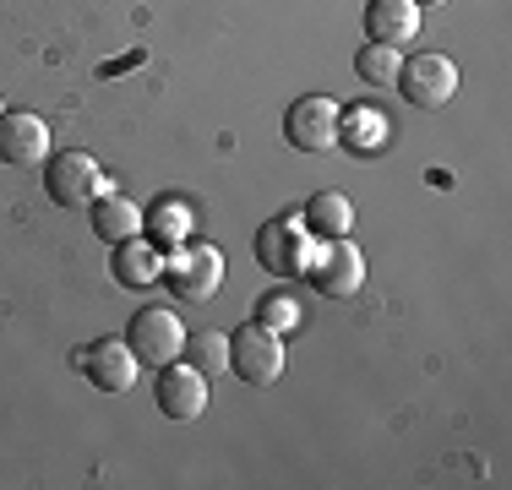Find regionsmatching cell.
<instances>
[{
    "mask_svg": "<svg viewBox=\"0 0 512 490\" xmlns=\"http://www.w3.org/2000/svg\"><path fill=\"white\" fill-rule=\"evenodd\" d=\"M44 191H50L55 207L82 213V207H93V202L109 191V180H104L99 158L82 153V147H71V153H55V158H50V169H44Z\"/></svg>",
    "mask_w": 512,
    "mask_h": 490,
    "instance_id": "cell-1",
    "label": "cell"
},
{
    "mask_svg": "<svg viewBox=\"0 0 512 490\" xmlns=\"http://www.w3.org/2000/svg\"><path fill=\"white\" fill-rule=\"evenodd\" d=\"M158 409H164L169 420H180V425L197 420V414L207 409V376L186 360H169L164 371H158Z\"/></svg>",
    "mask_w": 512,
    "mask_h": 490,
    "instance_id": "cell-11",
    "label": "cell"
},
{
    "mask_svg": "<svg viewBox=\"0 0 512 490\" xmlns=\"http://www.w3.org/2000/svg\"><path fill=\"white\" fill-rule=\"evenodd\" d=\"M50 158V126L28 109H0V164L6 169H44Z\"/></svg>",
    "mask_w": 512,
    "mask_h": 490,
    "instance_id": "cell-9",
    "label": "cell"
},
{
    "mask_svg": "<svg viewBox=\"0 0 512 490\" xmlns=\"http://www.w3.org/2000/svg\"><path fill=\"white\" fill-rule=\"evenodd\" d=\"M164 284L175 289V300L207 305L224 284V251L218 245H175L164 262Z\"/></svg>",
    "mask_w": 512,
    "mask_h": 490,
    "instance_id": "cell-3",
    "label": "cell"
},
{
    "mask_svg": "<svg viewBox=\"0 0 512 490\" xmlns=\"http://www.w3.org/2000/svg\"><path fill=\"white\" fill-rule=\"evenodd\" d=\"M131 354H137V365H158L164 371L169 360H180L186 354V327H180V316L169 311V305H142L137 316H131Z\"/></svg>",
    "mask_w": 512,
    "mask_h": 490,
    "instance_id": "cell-6",
    "label": "cell"
},
{
    "mask_svg": "<svg viewBox=\"0 0 512 490\" xmlns=\"http://www.w3.org/2000/svg\"><path fill=\"white\" fill-rule=\"evenodd\" d=\"M284 142L295 147V153H333V147L344 142V109L327 93L295 98L289 115H284Z\"/></svg>",
    "mask_w": 512,
    "mask_h": 490,
    "instance_id": "cell-2",
    "label": "cell"
},
{
    "mask_svg": "<svg viewBox=\"0 0 512 490\" xmlns=\"http://www.w3.org/2000/svg\"><path fill=\"white\" fill-rule=\"evenodd\" d=\"M300 218H306L311 240H344L349 229H355V202H349L344 191H316Z\"/></svg>",
    "mask_w": 512,
    "mask_h": 490,
    "instance_id": "cell-13",
    "label": "cell"
},
{
    "mask_svg": "<svg viewBox=\"0 0 512 490\" xmlns=\"http://www.w3.org/2000/svg\"><path fill=\"white\" fill-rule=\"evenodd\" d=\"M393 88L404 93L414 109H442V104H453V93H458V66L447 55H436V49H420V55H409L404 66H398Z\"/></svg>",
    "mask_w": 512,
    "mask_h": 490,
    "instance_id": "cell-7",
    "label": "cell"
},
{
    "mask_svg": "<svg viewBox=\"0 0 512 490\" xmlns=\"http://www.w3.org/2000/svg\"><path fill=\"white\" fill-rule=\"evenodd\" d=\"M256 262L273 278H300L311 267V229L300 213H284L256 229Z\"/></svg>",
    "mask_w": 512,
    "mask_h": 490,
    "instance_id": "cell-5",
    "label": "cell"
},
{
    "mask_svg": "<svg viewBox=\"0 0 512 490\" xmlns=\"http://www.w3.org/2000/svg\"><path fill=\"white\" fill-rule=\"evenodd\" d=\"M186 354L202 376H218L229 365V333H186Z\"/></svg>",
    "mask_w": 512,
    "mask_h": 490,
    "instance_id": "cell-18",
    "label": "cell"
},
{
    "mask_svg": "<svg viewBox=\"0 0 512 490\" xmlns=\"http://www.w3.org/2000/svg\"><path fill=\"white\" fill-rule=\"evenodd\" d=\"M229 371L246 387H273L284 376V333L262 322H246L240 333H229Z\"/></svg>",
    "mask_w": 512,
    "mask_h": 490,
    "instance_id": "cell-4",
    "label": "cell"
},
{
    "mask_svg": "<svg viewBox=\"0 0 512 490\" xmlns=\"http://www.w3.org/2000/svg\"><path fill=\"white\" fill-rule=\"evenodd\" d=\"M420 33V6L414 0H371L365 6V39L387 44V49H404Z\"/></svg>",
    "mask_w": 512,
    "mask_h": 490,
    "instance_id": "cell-12",
    "label": "cell"
},
{
    "mask_svg": "<svg viewBox=\"0 0 512 490\" xmlns=\"http://www.w3.org/2000/svg\"><path fill=\"white\" fill-rule=\"evenodd\" d=\"M93 235L109 240V245L137 240L142 235V207L126 202V196H115V191H104L99 202H93Z\"/></svg>",
    "mask_w": 512,
    "mask_h": 490,
    "instance_id": "cell-14",
    "label": "cell"
},
{
    "mask_svg": "<svg viewBox=\"0 0 512 490\" xmlns=\"http://www.w3.org/2000/svg\"><path fill=\"white\" fill-rule=\"evenodd\" d=\"M398 66H404V49H387V44H365L355 55V77L365 88H393Z\"/></svg>",
    "mask_w": 512,
    "mask_h": 490,
    "instance_id": "cell-17",
    "label": "cell"
},
{
    "mask_svg": "<svg viewBox=\"0 0 512 490\" xmlns=\"http://www.w3.org/2000/svg\"><path fill=\"white\" fill-rule=\"evenodd\" d=\"M142 229H148L164 251H175V245H186V235H191V207L180 202V196H158L148 213H142Z\"/></svg>",
    "mask_w": 512,
    "mask_h": 490,
    "instance_id": "cell-15",
    "label": "cell"
},
{
    "mask_svg": "<svg viewBox=\"0 0 512 490\" xmlns=\"http://www.w3.org/2000/svg\"><path fill=\"white\" fill-rule=\"evenodd\" d=\"M306 273H311V284H316L322 300H355L360 284H365V256L344 235V240H327L322 251H311Z\"/></svg>",
    "mask_w": 512,
    "mask_h": 490,
    "instance_id": "cell-8",
    "label": "cell"
},
{
    "mask_svg": "<svg viewBox=\"0 0 512 490\" xmlns=\"http://www.w3.org/2000/svg\"><path fill=\"white\" fill-rule=\"evenodd\" d=\"M414 6H420V11H425V6H447V0H414Z\"/></svg>",
    "mask_w": 512,
    "mask_h": 490,
    "instance_id": "cell-20",
    "label": "cell"
},
{
    "mask_svg": "<svg viewBox=\"0 0 512 490\" xmlns=\"http://www.w3.org/2000/svg\"><path fill=\"white\" fill-rule=\"evenodd\" d=\"M77 365H82V376H88L99 392H131V387H137V371H142L126 338H99Z\"/></svg>",
    "mask_w": 512,
    "mask_h": 490,
    "instance_id": "cell-10",
    "label": "cell"
},
{
    "mask_svg": "<svg viewBox=\"0 0 512 490\" xmlns=\"http://www.w3.org/2000/svg\"><path fill=\"white\" fill-rule=\"evenodd\" d=\"M256 322H262V327H273V333H289V327L300 322V305L289 300V294H267V300H262V311H256Z\"/></svg>",
    "mask_w": 512,
    "mask_h": 490,
    "instance_id": "cell-19",
    "label": "cell"
},
{
    "mask_svg": "<svg viewBox=\"0 0 512 490\" xmlns=\"http://www.w3.org/2000/svg\"><path fill=\"white\" fill-rule=\"evenodd\" d=\"M115 278L126 289H148L164 278V262H158V251L153 245H142V240H120L115 245Z\"/></svg>",
    "mask_w": 512,
    "mask_h": 490,
    "instance_id": "cell-16",
    "label": "cell"
}]
</instances>
